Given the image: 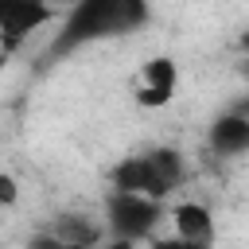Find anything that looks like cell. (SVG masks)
I'll list each match as a JSON object with an SVG mask.
<instances>
[{"mask_svg":"<svg viewBox=\"0 0 249 249\" xmlns=\"http://www.w3.org/2000/svg\"><path fill=\"white\" fill-rule=\"evenodd\" d=\"M47 233H54L58 241H66V245H82V249H93L101 237H105V226L101 222H93V214H78V210H66V214H58L51 226H47Z\"/></svg>","mask_w":249,"mask_h":249,"instance_id":"cell-8","label":"cell"},{"mask_svg":"<svg viewBox=\"0 0 249 249\" xmlns=\"http://www.w3.org/2000/svg\"><path fill=\"white\" fill-rule=\"evenodd\" d=\"M152 19V4L148 0H74L58 23V35L51 43V54H74L89 43H105V39H121L140 31Z\"/></svg>","mask_w":249,"mask_h":249,"instance_id":"cell-1","label":"cell"},{"mask_svg":"<svg viewBox=\"0 0 249 249\" xmlns=\"http://www.w3.org/2000/svg\"><path fill=\"white\" fill-rule=\"evenodd\" d=\"M163 218L171 222V233H175V237L195 241V245H214V214H210L206 202L183 198V202H175L171 210H163Z\"/></svg>","mask_w":249,"mask_h":249,"instance_id":"cell-7","label":"cell"},{"mask_svg":"<svg viewBox=\"0 0 249 249\" xmlns=\"http://www.w3.org/2000/svg\"><path fill=\"white\" fill-rule=\"evenodd\" d=\"M148 249H210V245H195V241H183L175 233H152L148 237Z\"/></svg>","mask_w":249,"mask_h":249,"instance_id":"cell-10","label":"cell"},{"mask_svg":"<svg viewBox=\"0 0 249 249\" xmlns=\"http://www.w3.org/2000/svg\"><path fill=\"white\" fill-rule=\"evenodd\" d=\"M27 249H82V245H66V241H58L54 233H47V230H43V233H35V237H31V245H27Z\"/></svg>","mask_w":249,"mask_h":249,"instance_id":"cell-11","label":"cell"},{"mask_svg":"<svg viewBox=\"0 0 249 249\" xmlns=\"http://www.w3.org/2000/svg\"><path fill=\"white\" fill-rule=\"evenodd\" d=\"M93 249H140V241H128V237H101Z\"/></svg>","mask_w":249,"mask_h":249,"instance_id":"cell-12","label":"cell"},{"mask_svg":"<svg viewBox=\"0 0 249 249\" xmlns=\"http://www.w3.org/2000/svg\"><path fill=\"white\" fill-rule=\"evenodd\" d=\"M19 202V179L12 171H0V210H12Z\"/></svg>","mask_w":249,"mask_h":249,"instance_id":"cell-9","label":"cell"},{"mask_svg":"<svg viewBox=\"0 0 249 249\" xmlns=\"http://www.w3.org/2000/svg\"><path fill=\"white\" fill-rule=\"evenodd\" d=\"M179 89V66L171 54H152L140 66V82H136V105L140 109H167L175 101Z\"/></svg>","mask_w":249,"mask_h":249,"instance_id":"cell-5","label":"cell"},{"mask_svg":"<svg viewBox=\"0 0 249 249\" xmlns=\"http://www.w3.org/2000/svg\"><path fill=\"white\" fill-rule=\"evenodd\" d=\"M187 179V160L179 148H148L140 156H124L113 163L109 171V187L113 191H132V195H148V198H167L175 187H183Z\"/></svg>","mask_w":249,"mask_h":249,"instance_id":"cell-2","label":"cell"},{"mask_svg":"<svg viewBox=\"0 0 249 249\" xmlns=\"http://www.w3.org/2000/svg\"><path fill=\"white\" fill-rule=\"evenodd\" d=\"M206 144L214 156L222 160H233L241 152H249V113L245 109H226L210 121L206 128Z\"/></svg>","mask_w":249,"mask_h":249,"instance_id":"cell-6","label":"cell"},{"mask_svg":"<svg viewBox=\"0 0 249 249\" xmlns=\"http://www.w3.org/2000/svg\"><path fill=\"white\" fill-rule=\"evenodd\" d=\"M163 222V202L148 198V195H132V191H113L101 202V226L105 237H128V241H148L152 233H160Z\"/></svg>","mask_w":249,"mask_h":249,"instance_id":"cell-3","label":"cell"},{"mask_svg":"<svg viewBox=\"0 0 249 249\" xmlns=\"http://www.w3.org/2000/svg\"><path fill=\"white\" fill-rule=\"evenodd\" d=\"M58 19L51 0H0V58L16 54L35 31Z\"/></svg>","mask_w":249,"mask_h":249,"instance_id":"cell-4","label":"cell"}]
</instances>
